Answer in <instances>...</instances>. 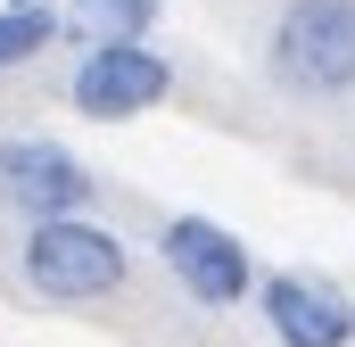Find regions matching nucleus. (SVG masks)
Segmentation results:
<instances>
[{
    "label": "nucleus",
    "mask_w": 355,
    "mask_h": 347,
    "mask_svg": "<svg viewBox=\"0 0 355 347\" xmlns=\"http://www.w3.org/2000/svg\"><path fill=\"white\" fill-rule=\"evenodd\" d=\"M50 42H58V8H42V0L0 8V75H8V67H25V58H42Z\"/></svg>",
    "instance_id": "nucleus-7"
},
{
    "label": "nucleus",
    "mask_w": 355,
    "mask_h": 347,
    "mask_svg": "<svg viewBox=\"0 0 355 347\" xmlns=\"http://www.w3.org/2000/svg\"><path fill=\"white\" fill-rule=\"evenodd\" d=\"M0 8H25V0H0Z\"/></svg>",
    "instance_id": "nucleus-9"
},
{
    "label": "nucleus",
    "mask_w": 355,
    "mask_h": 347,
    "mask_svg": "<svg viewBox=\"0 0 355 347\" xmlns=\"http://www.w3.org/2000/svg\"><path fill=\"white\" fill-rule=\"evenodd\" d=\"M166 91H174V67H166L149 42H91L83 67H75V108H83L91 124L149 116Z\"/></svg>",
    "instance_id": "nucleus-3"
},
{
    "label": "nucleus",
    "mask_w": 355,
    "mask_h": 347,
    "mask_svg": "<svg viewBox=\"0 0 355 347\" xmlns=\"http://www.w3.org/2000/svg\"><path fill=\"white\" fill-rule=\"evenodd\" d=\"M265 67L297 99H347L355 91V0H289L272 17Z\"/></svg>",
    "instance_id": "nucleus-1"
},
{
    "label": "nucleus",
    "mask_w": 355,
    "mask_h": 347,
    "mask_svg": "<svg viewBox=\"0 0 355 347\" xmlns=\"http://www.w3.org/2000/svg\"><path fill=\"white\" fill-rule=\"evenodd\" d=\"M257 298H265V331L281 347H347L355 339L347 289H331V281H314V273H272Z\"/></svg>",
    "instance_id": "nucleus-6"
},
{
    "label": "nucleus",
    "mask_w": 355,
    "mask_h": 347,
    "mask_svg": "<svg viewBox=\"0 0 355 347\" xmlns=\"http://www.w3.org/2000/svg\"><path fill=\"white\" fill-rule=\"evenodd\" d=\"M0 207H17L25 223H42V215H83L91 207V166L67 141H42V133L0 141Z\"/></svg>",
    "instance_id": "nucleus-4"
},
{
    "label": "nucleus",
    "mask_w": 355,
    "mask_h": 347,
    "mask_svg": "<svg viewBox=\"0 0 355 347\" xmlns=\"http://www.w3.org/2000/svg\"><path fill=\"white\" fill-rule=\"evenodd\" d=\"M25 281L58 306H91L124 289V240L91 215H42L25 223Z\"/></svg>",
    "instance_id": "nucleus-2"
},
{
    "label": "nucleus",
    "mask_w": 355,
    "mask_h": 347,
    "mask_svg": "<svg viewBox=\"0 0 355 347\" xmlns=\"http://www.w3.org/2000/svg\"><path fill=\"white\" fill-rule=\"evenodd\" d=\"M75 25L91 42H141L157 25V0H75Z\"/></svg>",
    "instance_id": "nucleus-8"
},
{
    "label": "nucleus",
    "mask_w": 355,
    "mask_h": 347,
    "mask_svg": "<svg viewBox=\"0 0 355 347\" xmlns=\"http://www.w3.org/2000/svg\"><path fill=\"white\" fill-rule=\"evenodd\" d=\"M157 257H166V273H174L198 306H240V298L257 289L248 248H240L223 223H207V215H174V223L157 232Z\"/></svg>",
    "instance_id": "nucleus-5"
}]
</instances>
